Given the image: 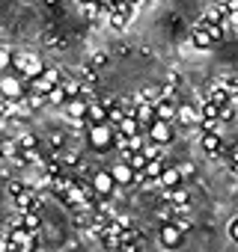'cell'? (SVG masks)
<instances>
[{
    "label": "cell",
    "instance_id": "obj_29",
    "mask_svg": "<svg viewBox=\"0 0 238 252\" xmlns=\"http://www.w3.org/2000/svg\"><path fill=\"white\" fill-rule=\"evenodd\" d=\"M104 65H107V54H101V51L86 60V68H92V71H95V68H104Z\"/></svg>",
    "mask_w": 238,
    "mask_h": 252
},
{
    "label": "cell",
    "instance_id": "obj_18",
    "mask_svg": "<svg viewBox=\"0 0 238 252\" xmlns=\"http://www.w3.org/2000/svg\"><path fill=\"white\" fill-rule=\"evenodd\" d=\"M226 9L223 6H217V3H211L205 12H202V21H208V24H226Z\"/></svg>",
    "mask_w": 238,
    "mask_h": 252
},
{
    "label": "cell",
    "instance_id": "obj_15",
    "mask_svg": "<svg viewBox=\"0 0 238 252\" xmlns=\"http://www.w3.org/2000/svg\"><path fill=\"white\" fill-rule=\"evenodd\" d=\"M113 181H116L119 187H131V184H137V172H134L128 163H119V166L113 169Z\"/></svg>",
    "mask_w": 238,
    "mask_h": 252
},
{
    "label": "cell",
    "instance_id": "obj_22",
    "mask_svg": "<svg viewBox=\"0 0 238 252\" xmlns=\"http://www.w3.org/2000/svg\"><path fill=\"white\" fill-rule=\"evenodd\" d=\"M51 89H54V86H51L45 77H36V80H30V83H27V92H33V95H45V98H48V92H51Z\"/></svg>",
    "mask_w": 238,
    "mask_h": 252
},
{
    "label": "cell",
    "instance_id": "obj_44",
    "mask_svg": "<svg viewBox=\"0 0 238 252\" xmlns=\"http://www.w3.org/2000/svg\"><path fill=\"white\" fill-rule=\"evenodd\" d=\"M226 24H229V27H235V30H238V12H229V15H226Z\"/></svg>",
    "mask_w": 238,
    "mask_h": 252
},
{
    "label": "cell",
    "instance_id": "obj_10",
    "mask_svg": "<svg viewBox=\"0 0 238 252\" xmlns=\"http://www.w3.org/2000/svg\"><path fill=\"white\" fill-rule=\"evenodd\" d=\"M146 134H149V140H152L155 146H167V143L173 140V125H167V122H155Z\"/></svg>",
    "mask_w": 238,
    "mask_h": 252
},
{
    "label": "cell",
    "instance_id": "obj_4",
    "mask_svg": "<svg viewBox=\"0 0 238 252\" xmlns=\"http://www.w3.org/2000/svg\"><path fill=\"white\" fill-rule=\"evenodd\" d=\"M9 237H12L15 252H36L39 234H33V231H27V228H15V231H9Z\"/></svg>",
    "mask_w": 238,
    "mask_h": 252
},
{
    "label": "cell",
    "instance_id": "obj_9",
    "mask_svg": "<svg viewBox=\"0 0 238 252\" xmlns=\"http://www.w3.org/2000/svg\"><path fill=\"white\" fill-rule=\"evenodd\" d=\"M107 107L101 104V101H89V107H86V125L89 128H98V125H107Z\"/></svg>",
    "mask_w": 238,
    "mask_h": 252
},
{
    "label": "cell",
    "instance_id": "obj_3",
    "mask_svg": "<svg viewBox=\"0 0 238 252\" xmlns=\"http://www.w3.org/2000/svg\"><path fill=\"white\" fill-rule=\"evenodd\" d=\"M131 6H125V3H119L116 0V6H113V12L107 15V24H110V30H116V33H122L128 24H131Z\"/></svg>",
    "mask_w": 238,
    "mask_h": 252
},
{
    "label": "cell",
    "instance_id": "obj_31",
    "mask_svg": "<svg viewBox=\"0 0 238 252\" xmlns=\"http://www.w3.org/2000/svg\"><path fill=\"white\" fill-rule=\"evenodd\" d=\"M15 143L21 146V152H30V149H36V143H39V140H36V134H21Z\"/></svg>",
    "mask_w": 238,
    "mask_h": 252
},
{
    "label": "cell",
    "instance_id": "obj_27",
    "mask_svg": "<svg viewBox=\"0 0 238 252\" xmlns=\"http://www.w3.org/2000/svg\"><path fill=\"white\" fill-rule=\"evenodd\" d=\"M24 228L33 231V234H39V228H42V214H24Z\"/></svg>",
    "mask_w": 238,
    "mask_h": 252
},
{
    "label": "cell",
    "instance_id": "obj_2",
    "mask_svg": "<svg viewBox=\"0 0 238 252\" xmlns=\"http://www.w3.org/2000/svg\"><path fill=\"white\" fill-rule=\"evenodd\" d=\"M15 208H18V214H42V196L33 187H27L24 193L15 196Z\"/></svg>",
    "mask_w": 238,
    "mask_h": 252
},
{
    "label": "cell",
    "instance_id": "obj_30",
    "mask_svg": "<svg viewBox=\"0 0 238 252\" xmlns=\"http://www.w3.org/2000/svg\"><path fill=\"white\" fill-rule=\"evenodd\" d=\"M202 119H220V107L217 104H211V101H202Z\"/></svg>",
    "mask_w": 238,
    "mask_h": 252
},
{
    "label": "cell",
    "instance_id": "obj_42",
    "mask_svg": "<svg viewBox=\"0 0 238 252\" xmlns=\"http://www.w3.org/2000/svg\"><path fill=\"white\" fill-rule=\"evenodd\" d=\"M179 169H182V178H185V175H194V172H197V166H194V163H182Z\"/></svg>",
    "mask_w": 238,
    "mask_h": 252
},
{
    "label": "cell",
    "instance_id": "obj_43",
    "mask_svg": "<svg viewBox=\"0 0 238 252\" xmlns=\"http://www.w3.org/2000/svg\"><path fill=\"white\" fill-rule=\"evenodd\" d=\"M63 146V134H51V149H60Z\"/></svg>",
    "mask_w": 238,
    "mask_h": 252
},
{
    "label": "cell",
    "instance_id": "obj_28",
    "mask_svg": "<svg viewBox=\"0 0 238 252\" xmlns=\"http://www.w3.org/2000/svg\"><path fill=\"white\" fill-rule=\"evenodd\" d=\"M197 24H202V27H205L208 33H211V39H214V45H217V42L223 39V24H208V21H202V18H199Z\"/></svg>",
    "mask_w": 238,
    "mask_h": 252
},
{
    "label": "cell",
    "instance_id": "obj_38",
    "mask_svg": "<svg viewBox=\"0 0 238 252\" xmlns=\"http://www.w3.org/2000/svg\"><path fill=\"white\" fill-rule=\"evenodd\" d=\"M24 163H42V152H39V149L24 152Z\"/></svg>",
    "mask_w": 238,
    "mask_h": 252
},
{
    "label": "cell",
    "instance_id": "obj_14",
    "mask_svg": "<svg viewBox=\"0 0 238 252\" xmlns=\"http://www.w3.org/2000/svg\"><path fill=\"white\" fill-rule=\"evenodd\" d=\"M155 116H158V122L173 125V122L179 119V104H173V101H158V104H155Z\"/></svg>",
    "mask_w": 238,
    "mask_h": 252
},
{
    "label": "cell",
    "instance_id": "obj_26",
    "mask_svg": "<svg viewBox=\"0 0 238 252\" xmlns=\"http://www.w3.org/2000/svg\"><path fill=\"white\" fill-rule=\"evenodd\" d=\"M146 163H149L146 152H134V155H131V160H128V166H131L134 172H143V169H146Z\"/></svg>",
    "mask_w": 238,
    "mask_h": 252
},
{
    "label": "cell",
    "instance_id": "obj_37",
    "mask_svg": "<svg viewBox=\"0 0 238 252\" xmlns=\"http://www.w3.org/2000/svg\"><path fill=\"white\" fill-rule=\"evenodd\" d=\"M232 119H235V104L220 107V125H223V122H232Z\"/></svg>",
    "mask_w": 238,
    "mask_h": 252
},
{
    "label": "cell",
    "instance_id": "obj_20",
    "mask_svg": "<svg viewBox=\"0 0 238 252\" xmlns=\"http://www.w3.org/2000/svg\"><path fill=\"white\" fill-rule=\"evenodd\" d=\"M199 146H202V152H208V155H217V152L223 149L217 134H202V137H199Z\"/></svg>",
    "mask_w": 238,
    "mask_h": 252
},
{
    "label": "cell",
    "instance_id": "obj_17",
    "mask_svg": "<svg viewBox=\"0 0 238 252\" xmlns=\"http://www.w3.org/2000/svg\"><path fill=\"white\" fill-rule=\"evenodd\" d=\"M176 187H182V169L167 166V172L161 175V190H176Z\"/></svg>",
    "mask_w": 238,
    "mask_h": 252
},
{
    "label": "cell",
    "instance_id": "obj_32",
    "mask_svg": "<svg viewBox=\"0 0 238 252\" xmlns=\"http://www.w3.org/2000/svg\"><path fill=\"white\" fill-rule=\"evenodd\" d=\"M146 146H149V140H146L143 134H137V137L128 140V149H131V152H146Z\"/></svg>",
    "mask_w": 238,
    "mask_h": 252
},
{
    "label": "cell",
    "instance_id": "obj_45",
    "mask_svg": "<svg viewBox=\"0 0 238 252\" xmlns=\"http://www.w3.org/2000/svg\"><path fill=\"white\" fill-rule=\"evenodd\" d=\"M232 175H235V178H238V163H232Z\"/></svg>",
    "mask_w": 238,
    "mask_h": 252
},
{
    "label": "cell",
    "instance_id": "obj_25",
    "mask_svg": "<svg viewBox=\"0 0 238 252\" xmlns=\"http://www.w3.org/2000/svg\"><path fill=\"white\" fill-rule=\"evenodd\" d=\"M42 77H45L51 86H63V83H66V80H63V71H60V68H54V65H48Z\"/></svg>",
    "mask_w": 238,
    "mask_h": 252
},
{
    "label": "cell",
    "instance_id": "obj_39",
    "mask_svg": "<svg viewBox=\"0 0 238 252\" xmlns=\"http://www.w3.org/2000/svg\"><path fill=\"white\" fill-rule=\"evenodd\" d=\"M12 60H15V57H12L6 48H0V68H9V65H12Z\"/></svg>",
    "mask_w": 238,
    "mask_h": 252
},
{
    "label": "cell",
    "instance_id": "obj_33",
    "mask_svg": "<svg viewBox=\"0 0 238 252\" xmlns=\"http://www.w3.org/2000/svg\"><path fill=\"white\" fill-rule=\"evenodd\" d=\"M217 128H220V119H202V125H199L202 134H217Z\"/></svg>",
    "mask_w": 238,
    "mask_h": 252
},
{
    "label": "cell",
    "instance_id": "obj_11",
    "mask_svg": "<svg viewBox=\"0 0 238 252\" xmlns=\"http://www.w3.org/2000/svg\"><path fill=\"white\" fill-rule=\"evenodd\" d=\"M191 45H194L197 51H208V48H214V39H211V33H208L202 24H194V27H191Z\"/></svg>",
    "mask_w": 238,
    "mask_h": 252
},
{
    "label": "cell",
    "instance_id": "obj_21",
    "mask_svg": "<svg viewBox=\"0 0 238 252\" xmlns=\"http://www.w3.org/2000/svg\"><path fill=\"white\" fill-rule=\"evenodd\" d=\"M48 104H51V107H63V104H69V92H66V86H54V89L48 92Z\"/></svg>",
    "mask_w": 238,
    "mask_h": 252
},
{
    "label": "cell",
    "instance_id": "obj_7",
    "mask_svg": "<svg viewBox=\"0 0 238 252\" xmlns=\"http://www.w3.org/2000/svg\"><path fill=\"white\" fill-rule=\"evenodd\" d=\"M92 187H95V196H98V199H107V196L113 193V187H116V181H113V172H104V169H98V172H95V178H92Z\"/></svg>",
    "mask_w": 238,
    "mask_h": 252
},
{
    "label": "cell",
    "instance_id": "obj_12",
    "mask_svg": "<svg viewBox=\"0 0 238 252\" xmlns=\"http://www.w3.org/2000/svg\"><path fill=\"white\" fill-rule=\"evenodd\" d=\"M182 240H185V231H182V228H176L173 222L161 225V243H164L167 249H179V246H182Z\"/></svg>",
    "mask_w": 238,
    "mask_h": 252
},
{
    "label": "cell",
    "instance_id": "obj_23",
    "mask_svg": "<svg viewBox=\"0 0 238 252\" xmlns=\"http://www.w3.org/2000/svg\"><path fill=\"white\" fill-rule=\"evenodd\" d=\"M155 217H158L164 225H167V222H173V220H176V205H170V202H161V205H158V211H155Z\"/></svg>",
    "mask_w": 238,
    "mask_h": 252
},
{
    "label": "cell",
    "instance_id": "obj_24",
    "mask_svg": "<svg viewBox=\"0 0 238 252\" xmlns=\"http://www.w3.org/2000/svg\"><path fill=\"white\" fill-rule=\"evenodd\" d=\"M80 12H83V18H86V21H98V18L104 15V9H101L98 3H92V0H89V3H83V6H80Z\"/></svg>",
    "mask_w": 238,
    "mask_h": 252
},
{
    "label": "cell",
    "instance_id": "obj_36",
    "mask_svg": "<svg viewBox=\"0 0 238 252\" xmlns=\"http://www.w3.org/2000/svg\"><path fill=\"white\" fill-rule=\"evenodd\" d=\"M173 225H176V228H182V231H185V234H188V231H191V220H188V217H185V214H176V220H173Z\"/></svg>",
    "mask_w": 238,
    "mask_h": 252
},
{
    "label": "cell",
    "instance_id": "obj_16",
    "mask_svg": "<svg viewBox=\"0 0 238 252\" xmlns=\"http://www.w3.org/2000/svg\"><path fill=\"white\" fill-rule=\"evenodd\" d=\"M205 101H211V104H217V107H229V104H232V95H229V92H226L220 83H214V86L208 89Z\"/></svg>",
    "mask_w": 238,
    "mask_h": 252
},
{
    "label": "cell",
    "instance_id": "obj_13",
    "mask_svg": "<svg viewBox=\"0 0 238 252\" xmlns=\"http://www.w3.org/2000/svg\"><path fill=\"white\" fill-rule=\"evenodd\" d=\"M179 125H202V110L199 107H191V104H182L179 107V119H176Z\"/></svg>",
    "mask_w": 238,
    "mask_h": 252
},
{
    "label": "cell",
    "instance_id": "obj_1",
    "mask_svg": "<svg viewBox=\"0 0 238 252\" xmlns=\"http://www.w3.org/2000/svg\"><path fill=\"white\" fill-rule=\"evenodd\" d=\"M12 68H15L18 74H24L27 80H36V77H42V74H45L42 60H39V57H30V54H27V57H24V54H21V57H15V60H12Z\"/></svg>",
    "mask_w": 238,
    "mask_h": 252
},
{
    "label": "cell",
    "instance_id": "obj_5",
    "mask_svg": "<svg viewBox=\"0 0 238 252\" xmlns=\"http://www.w3.org/2000/svg\"><path fill=\"white\" fill-rule=\"evenodd\" d=\"M137 101V98H134ZM134 119L140 122V128L143 131H149L152 125L158 122V116H155V104H149V101H137V107H134Z\"/></svg>",
    "mask_w": 238,
    "mask_h": 252
},
{
    "label": "cell",
    "instance_id": "obj_34",
    "mask_svg": "<svg viewBox=\"0 0 238 252\" xmlns=\"http://www.w3.org/2000/svg\"><path fill=\"white\" fill-rule=\"evenodd\" d=\"M0 252H15V246H12V237H9V231H0Z\"/></svg>",
    "mask_w": 238,
    "mask_h": 252
},
{
    "label": "cell",
    "instance_id": "obj_35",
    "mask_svg": "<svg viewBox=\"0 0 238 252\" xmlns=\"http://www.w3.org/2000/svg\"><path fill=\"white\" fill-rule=\"evenodd\" d=\"M146 158H149V160H164V152H161V146L149 143V146H146Z\"/></svg>",
    "mask_w": 238,
    "mask_h": 252
},
{
    "label": "cell",
    "instance_id": "obj_6",
    "mask_svg": "<svg viewBox=\"0 0 238 252\" xmlns=\"http://www.w3.org/2000/svg\"><path fill=\"white\" fill-rule=\"evenodd\" d=\"M89 137H92V146L95 149H110L116 143V131L110 125H98V128H89Z\"/></svg>",
    "mask_w": 238,
    "mask_h": 252
},
{
    "label": "cell",
    "instance_id": "obj_40",
    "mask_svg": "<svg viewBox=\"0 0 238 252\" xmlns=\"http://www.w3.org/2000/svg\"><path fill=\"white\" fill-rule=\"evenodd\" d=\"M27 190V184H21V181H9V193H12V199L18 196V193H24Z\"/></svg>",
    "mask_w": 238,
    "mask_h": 252
},
{
    "label": "cell",
    "instance_id": "obj_8",
    "mask_svg": "<svg viewBox=\"0 0 238 252\" xmlns=\"http://www.w3.org/2000/svg\"><path fill=\"white\" fill-rule=\"evenodd\" d=\"M0 95H3L6 101H21V98L27 95V89H24V83H21L18 77H9V80L0 83Z\"/></svg>",
    "mask_w": 238,
    "mask_h": 252
},
{
    "label": "cell",
    "instance_id": "obj_19",
    "mask_svg": "<svg viewBox=\"0 0 238 252\" xmlns=\"http://www.w3.org/2000/svg\"><path fill=\"white\" fill-rule=\"evenodd\" d=\"M116 131L122 134V137H128V140H131V137H137V134H143L140 122H137V119H131V116H125V119H122V125H119Z\"/></svg>",
    "mask_w": 238,
    "mask_h": 252
},
{
    "label": "cell",
    "instance_id": "obj_41",
    "mask_svg": "<svg viewBox=\"0 0 238 252\" xmlns=\"http://www.w3.org/2000/svg\"><path fill=\"white\" fill-rule=\"evenodd\" d=\"M226 231H229V240H235V243H238V217L229 222V228H226Z\"/></svg>",
    "mask_w": 238,
    "mask_h": 252
}]
</instances>
